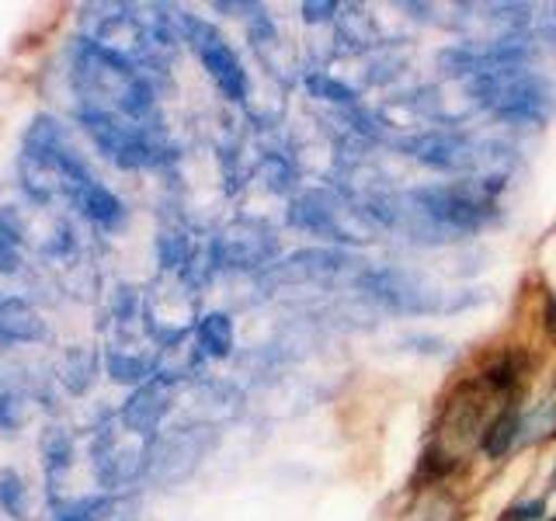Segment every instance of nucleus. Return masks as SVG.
<instances>
[{"instance_id": "1", "label": "nucleus", "mask_w": 556, "mask_h": 521, "mask_svg": "<svg viewBox=\"0 0 556 521\" xmlns=\"http://www.w3.org/2000/svg\"><path fill=\"white\" fill-rule=\"evenodd\" d=\"M70 84L80 98V109H94L115 118H129L139 126H161V98L156 84L94 39H80L70 49Z\"/></svg>"}, {"instance_id": "5", "label": "nucleus", "mask_w": 556, "mask_h": 521, "mask_svg": "<svg viewBox=\"0 0 556 521\" xmlns=\"http://www.w3.org/2000/svg\"><path fill=\"white\" fill-rule=\"evenodd\" d=\"M147 338L156 344V352H170L188 334H195L199 323V292H191L178 275L156 278L143 289V306H139Z\"/></svg>"}, {"instance_id": "2", "label": "nucleus", "mask_w": 556, "mask_h": 521, "mask_svg": "<svg viewBox=\"0 0 556 521\" xmlns=\"http://www.w3.org/2000/svg\"><path fill=\"white\" fill-rule=\"evenodd\" d=\"M501 178H466L456 185H425L410 188L404 199V216L400 226L431 243L459 240L483 230L494 219Z\"/></svg>"}, {"instance_id": "18", "label": "nucleus", "mask_w": 556, "mask_h": 521, "mask_svg": "<svg viewBox=\"0 0 556 521\" xmlns=\"http://www.w3.org/2000/svg\"><path fill=\"white\" fill-rule=\"evenodd\" d=\"M70 205H74L91 226H98V230H118V226L126 223V202H122L112 188H104L101 181H91L80 191H74Z\"/></svg>"}, {"instance_id": "9", "label": "nucleus", "mask_w": 556, "mask_h": 521, "mask_svg": "<svg viewBox=\"0 0 556 521\" xmlns=\"http://www.w3.org/2000/svg\"><path fill=\"white\" fill-rule=\"evenodd\" d=\"M91 466L94 476L104 486V494H118L122 486L143 480L147 469V442L129 434L118 424V414H109L94 428L91 439Z\"/></svg>"}, {"instance_id": "13", "label": "nucleus", "mask_w": 556, "mask_h": 521, "mask_svg": "<svg viewBox=\"0 0 556 521\" xmlns=\"http://www.w3.org/2000/svg\"><path fill=\"white\" fill-rule=\"evenodd\" d=\"M358 265L352 251L344 247H303L282 260H275L271 268L257 275L261 289H286V285H324L334 282L338 275L352 271Z\"/></svg>"}, {"instance_id": "22", "label": "nucleus", "mask_w": 556, "mask_h": 521, "mask_svg": "<svg viewBox=\"0 0 556 521\" xmlns=\"http://www.w3.org/2000/svg\"><path fill=\"white\" fill-rule=\"evenodd\" d=\"M261 178H265L271 191H292L300 170H295L292 156L286 150H265L261 153Z\"/></svg>"}, {"instance_id": "30", "label": "nucleus", "mask_w": 556, "mask_h": 521, "mask_svg": "<svg viewBox=\"0 0 556 521\" xmlns=\"http://www.w3.org/2000/svg\"><path fill=\"white\" fill-rule=\"evenodd\" d=\"M553 320H556V295H553Z\"/></svg>"}, {"instance_id": "32", "label": "nucleus", "mask_w": 556, "mask_h": 521, "mask_svg": "<svg viewBox=\"0 0 556 521\" xmlns=\"http://www.w3.org/2000/svg\"><path fill=\"white\" fill-rule=\"evenodd\" d=\"M553 483H556V469H553Z\"/></svg>"}, {"instance_id": "25", "label": "nucleus", "mask_w": 556, "mask_h": 521, "mask_svg": "<svg viewBox=\"0 0 556 521\" xmlns=\"http://www.w3.org/2000/svg\"><path fill=\"white\" fill-rule=\"evenodd\" d=\"M139 306H143V292L136 285H118L112 292V317H115L118 334H126V330L139 320Z\"/></svg>"}, {"instance_id": "20", "label": "nucleus", "mask_w": 556, "mask_h": 521, "mask_svg": "<svg viewBox=\"0 0 556 521\" xmlns=\"http://www.w3.org/2000/svg\"><path fill=\"white\" fill-rule=\"evenodd\" d=\"M195 344L202 361H219L233 355V320L226 313H205L195 323Z\"/></svg>"}, {"instance_id": "31", "label": "nucleus", "mask_w": 556, "mask_h": 521, "mask_svg": "<svg viewBox=\"0 0 556 521\" xmlns=\"http://www.w3.org/2000/svg\"><path fill=\"white\" fill-rule=\"evenodd\" d=\"M42 521H56V518H52V514H49V518H42Z\"/></svg>"}, {"instance_id": "19", "label": "nucleus", "mask_w": 556, "mask_h": 521, "mask_svg": "<svg viewBox=\"0 0 556 521\" xmlns=\"http://www.w3.org/2000/svg\"><path fill=\"white\" fill-rule=\"evenodd\" d=\"M98 369H101L98 347H91V344H70V347H63V355H60L56 379H60V386L66 393L84 396L87 390L94 386Z\"/></svg>"}, {"instance_id": "28", "label": "nucleus", "mask_w": 556, "mask_h": 521, "mask_svg": "<svg viewBox=\"0 0 556 521\" xmlns=\"http://www.w3.org/2000/svg\"><path fill=\"white\" fill-rule=\"evenodd\" d=\"M338 11H341V4H303V22H309V25L334 22Z\"/></svg>"}, {"instance_id": "23", "label": "nucleus", "mask_w": 556, "mask_h": 521, "mask_svg": "<svg viewBox=\"0 0 556 521\" xmlns=\"http://www.w3.org/2000/svg\"><path fill=\"white\" fill-rule=\"evenodd\" d=\"M306 84V91L309 98H317V101H330V104H355L358 101V91L355 87H348L344 80H334L330 74H324V69H309V74L303 77Z\"/></svg>"}, {"instance_id": "11", "label": "nucleus", "mask_w": 556, "mask_h": 521, "mask_svg": "<svg viewBox=\"0 0 556 521\" xmlns=\"http://www.w3.org/2000/svg\"><path fill=\"white\" fill-rule=\"evenodd\" d=\"M213 442H216V428H208V424L174 428L170 434L156 431L147 442L143 480H150L156 486H167V483H178V480L191 476L205 452L213 448Z\"/></svg>"}, {"instance_id": "24", "label": "nucleus", "mask_w": 556, "mask_h": 521, "mask_svg": "<svg viewBox=\"0 0 556 521\" xmlns=\"http://www.w3.org/2000/svg\"><path fill=\"white\" fill-rule=\"evenodd\" d=\"M0 511L14 521L28 518V486L17 469H4V473H0Z\"/></svg>"}, {"instance_id": "10", "label": "nucleus", "mask_w": 556, "mask_h": 521, "mask_svg": "<svg viewBox=\"0 0 556 521\" xmlns=\"http://www.w3.org/2000/svg\"><path fill=\"white\" fill-rule=\"evenodd\" d=\"M278 233L265 219L240 216L208 240L216 271H265L278 260Z\"/></svg>"}, {"instance_id": "15", "label": "nucleus", "mask_w": 556, "mask_h": 521, "mask_svg": "<svg viewBox=\"0 0 556 521\" xmlns=\"http://www.w3.org/2000/svg\"><path fill=\"white\" fill-rule=\"evenodd\" d=\"M49 338V323L25 295L0 292V347L42 344Z\"/></svg>"}, {"instance_id": "21", "label": "nucleus", "mask_w": 556, "mask_h": 521, "mask_svg": "<svg viewBox=\"0 0 556 521\" xmlns=\"http://www.w3.org/2000/svg\"><path fill=\"white\" fill-rule=\"evenodd\" d=\"M191 254H195V237H191L181 223H167L156 233V260H161L164 275H181L188 268Z\"/></svg>"}, {"instance_id": "29", "label": "nucleus", "mask_w": 556, "mask_h": 521, "mask_svg": "<svg viewBox=\"0 0 556 521\" xmlns=\"http://www.w3.org/2000/svg\"><path fill=\"white\" fill-rule=\"evenodd\" d=\"M539 518H543V504H539V500L518 504V508H515V521H539Z\"/></svg>"}, {"instance_id": "6", "label": "nucleus", "mask_w": 556, "mask_h": 521, "mask_svg": "<svg viewBox=\"0 0 556 521\" xmlns=\"http://www.w3.org/2000/svg\"><path fill=\"white\" fill-rule=\"evenodd\" d=\"M174 17H178V31L181 42L191 46V52L199 56V63L205 66L208 80L219 87V94L233 104H243L251 98V77L243 69L240 56L233 52V46L223 39V31L213 28L208 22H202L199 14H188L174 8Z\"/></svg>"}, {"instance_id": "8", "label": "nucleus", "mask_w": 556, "mask_h": 521, "mask_svg": "<svg viewBox=\"0 0 556 521\" xmlns=\"http://www.w3.org/2000/svg\"><path fill=\"white\" fill-rule=\"evenodd\" d=\"M400 147H404V153L414 156L417 164L442 170V174H466V178H477V170H486L497 161V153H494L497 143L477 139L473 132L431 129V132L404 139Z\"/></svg>"}, {"instance_id": "17", "label": "nucleus", "mask_w": 556, "mask_h": 521, "mask_svg": "<svg viewBox=\"0 0 556 521\" xmlns=\"http://www.w3.org/2000/svg\"><path fill=\"white\" fill-rule=\"evenodd\" d=\"M42 473H46V486H49V504L60 500V486L66 483L70 466H74V434L63 424H49L42 431Z\"/></svg>"}, {"instance_id": "7", "label": "nucleus", "mask_w": 556, "mask_h": 521, "mask_svg": "<svg viewBox=\"0 0 556 521\" xmlns=\"http://www.w3.org/2000/svg\"><path fill=\"white\" fill-rule=\"evenodd\" d=\"M355 289L379 309L396 313V317H431V313H445L442 292L434 289L428 278L407 268L379 265L365 268L355 278Z\"/></svg>"}, {"instance_id": "27", "label": "nucleus", "mask_w": 556, "mask_h": 521, "mask_svg": "<svg viewBox=\"0 0 556 521\" xmlns=\"http://www.w3.org/2000/svg\"><path fill=\"white\" fill-rule=\"evenodd\" d=\"M22 271H25V243L0 223V275H22Z\"/></svg>"}, {"instance_id": "3", "label": "nucleus", "mask_w": 556, "mask_h": 521, "mask_svg": "<svg viewBox=\"0 0 556 521\" xmlns=\"http://www.w3.org/2000/svg\"><path fill=\"white\" fill-rule=\"evenodd\" d=\"M469 94L483 112L508 126H546L556 118V80L529 66L494 69L469 80Z\"/></svg>"}, {"instance_id": "16", "label": "nucleus", "mask_w": 556, "mask_h": 521, "mask_svg": "<svg viewBox=\"0 0 556 521\" xmlns=\"http://www.w3.org/2000/svg\"><path fill=\"white\" fill-rule=\"evenodd\" d=\"M161 355L164 352H147L143 344L132 341L129 334H122V341H115L109 352H104V369H109V376L115 382H132V386H139V382H147L156 369H161Z\"/></svg>"}, {"instance_id": "12", "label": "nucleus", "mask_w": 556, "mask_h": 521, "mask_svg": "<svg viewBox=\"0 0 556 521\" xmlns=\"http://www.w3.org/2000/svg\"><path fill=\"white\" fill-rule=\"evenodd\" d=\"M289 226L295 230H306L313 237H327L334 243H362L365 237V226H355V223H365L352 202H344L338 195H330V191H303V195H295L289 202Z\"/></svg>"}, {"instance_id": "14", "label": "nucleus", "mask_w": 556, "mask_h": 521, "mask_svg": "<svg viewBox=\"0 0 556 521\" xmlns=\"http://www.w3.org/2000/svg\"><path fill=\"white\" fill-rule=\"evenodd\" d=\"M181 372L188 369H156L147 382H139V386L129 393V399L122 404L118 410V424L126 428L136 439L150 442L156 431H161L164 417L170 410V399H174V390L181 386Z\"/></svg>"}, {"instance_id": "26", "label": "nucleus", "mask_w": 556, "mask_h": 521, "mask_svg": "<svg viewBox=\"0 0 556 521\" xmlns=\"http://www.w3.org/2000/svg\"><path fill=\"white\" fill-rule=\"evenodd\" d=\"M28 421V396L0 386V434H17Z\"/></svg>"}, {"instance_id": "4", "label": "nucleus", "mask_w": 556, "mask_h": 521, "mask_svg": "<svg viewBox=\"0 0 556 521\" xmlns=\"http://www.w3.org/2000/svg\"><path fill=\"white\" fill-rule=\"evenodd\" d=\"M77 122L84 132L91 136V143L109 156L112 164L126 167V170H153L174 161V143L167 139L164 122L161 126H139L129 118H115L94 109H80L77 104Z\"/></svg>"}]
</instances>
